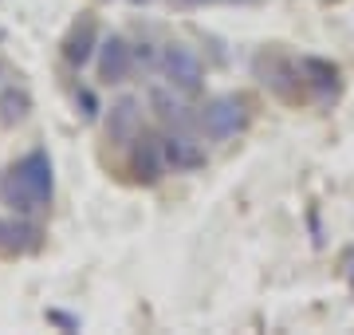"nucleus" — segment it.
Wrapping results in <instances>:
<instances>
[{
    "instance_id": "f257e3e1",
    "label": "nucleus",
    "mask_w": 354,
    "mask_h": 335,
    "mask_svg": "<svg viewBox=\"0 0 354 335\" xmlns=\"http://www.w3.org/2000/svg\"><path fill=\"white\" fill-rule=\"evenodd\" d=\"M252 71H256V79H260L272 95H276L279 103H288V107L311 103V91H307V83H304L299 60L283 55L279 48H264V52H256Z\"/></svg>"
},
{
    "instance_id": "f03ea898",
    "label": "nucleus",
    "mask_w": 354,
    "mask_h": 335,
    "mask_svg": "<svg viewBox=\"0 0 354 335\" xmlns=\"http://www.w3.org/2000/svg\"><path fill=\"white\" fill-rule=\"evenodd\" d=\"M197 115H201L205 138L228 142V138H236V134L248 130L252 111H248V99H244V95H216V99H209Z\"/></svg>"
},
{
    "instance_id": "7ed1b4c3",
    "label": "nucleus",
    "mask_w": 354,
    "mask_h": 335,
    "mask_svg": "<svg viewBox=\"0 0 354 335\" xmlns=\"http://www.w3.org/2000/svg\"><path fill=\"white\" fill-rule=\"evenodd\" d=\"M158 67H162L165 83H169L177 95H189L193 99V95L205 91V67H201V60H197V52L185 48V44H165Z\"/></svg>"
},
{
    "instance_id": "20e7f679",
    "label": "nucleus",
    "mask_w": 354,
    "mask_h": 335,
    "mask_svg": "<svg viewBox=\"0 0 354 335\" xmlns=\"http://www.w3.org/2000/svg\"><path fill=\"white\" fill-rule=\"evenodd\" d=\"M127 174L130 181H138V185H158L165 178V154H162V134H153V130H138L134 138L127 142Z\"/></svg>"
},
{
    "instance_id": "39448f33",
    "label": "nucleus",
    "mask_w": 354,
    "mask_h": 335,
    "mask_svg": "<svg viewBox=\"0 0 354 335\" xmlns=\"http://www.w3.org/2000/svg\"><path fill=\"white\" fill-rule=\"evenodd\" d=\"M8 170L24 181V190L39 201V209L51 206V197H55V174H51L48 150H28V154L20 158V162H12Z\"/></svg>"
},
{
    "instance_id": "423d86ee",
    "label": "nucleus",
    "mask_w": 354,
    "mask_h": 335,
    "mask_svg": "<svg viewBox=\"0 0 354 335\" xmlns=\"http://www.w3.org/2000/svg\"><path fill=\"white\" fill-rule=\"evenodd\" d=\"M99 20L91 12H83L75 20V24L67 28V36H64V44H59V55H64V64L67 67H75V71H83V67L99 55Z\"/></svg>"
},
{
    "instance_id": "0eeeda50",
    "label": "nucleus",
    "mask_w": 354,
    "mask_h": 335,
    "mask_svg": "<svg viewBox=\"0 0 354 335\" xmlns=\"http://www.w3.org/2000/svg\"><path fill=\"white\" fill-rule=\"evenodd\" d=\"M44 248V225L24 213L0 217V257H32Z\"/></svg>"
},
{
    "instance_id": "6e6552de",
    "label": "nucleus",
    "mask_w": 354,
    "mask_h": 335,
    "mask_svg": "<svg viewBox=\"0 0 354 335\" xmlns=\"http://www.w3.org/2000/svg\"><path fill=\"white\" fill-rule=\"evenodd\" d=\"M162 154H165V166L174 174H193V170H205V162H209L205 146L193 134H185V130L162 134Z\"/></svg>"
},
{
    "instance_id": "1a4fd4ad",
    "label": "nucleus",
    "mask_w": 354,
    "mask_h": 335,
    "mask_svg": "<svg viewBox=\"0 0 354 335\" xmlns=\"http://www.w3.org/2000/svg\"><path fill=\"white\" fill-rule=\"evenodd\" d=\"M142 127V111H138V99L134 95H118L111 107H106V115H102V130H106V142H130L138 134Z\"/></svg>"
},
{
    "instance_id": "9d476101",
    "label": "nucleus",
    "mask_w": 354,
    "mask_h": 335,
    "mask_svg": "<svg viewBox=\"0 0 354 335\" xmlns=\"http://www.w3.org/2000/svg\"><path fill=\"white\" fill-rule=\"evenodd\" d=\"M99 79L106 83H127L130 71H134V48H130V39L122 36H106L99 44Z\"/></svg>"
},
{
    "instance_id": "9b49d317",
    "label": "nucleus",
    "mask_w": 354,
    "mask_h": 335,
    "mask_svg": "<svg viewBox=\"0 0 354 335\" xmlns=\"http://www.w3.org/2000/svg\"><path fill=\"white\" fill-rule=\"evenodd\" d=\"M150 107L158 111V118L169 123V130H185V134L201 130V115H197L189 103H181L174 87H153L150 91Z\"/></svg>"
},
{
    "instance_id": "f8f14e48",
    "label": "nucleus",
    "mask_w": 354,
    "mask_h": 335,
    "mask_svg": "<svg viewBox=\"0 0 354 335\" xmlns=\"http://www.w3.org/2000/svg\"><path fill=\"white\" fill-rule=\"evenodd\" d=\"M299 71H304V83L311 91V99H335L342 87V71L339 64H330L323 55H299Z\"/></svg>"
},
{
    "instance_id": "ddd939ff",
    "label": "nucleus",
    "mask_w": 354,
    "mask_h": 335,
    "mask_svg": "<svg viewBox=\"0 0 354 335\" xmlns=\"http://www.w3.org/2000/svg\"><path fill=\"white\" fill-rule=\"evenodd\" d=\"M0 201L12 209V213H24V217H36V213H39V201L28 194L24 181L16 178L12 170H4V174H0Z\"/></svg>"
},
{
    "instance_id": "4468645a",
    "label": "nucleus",
    "mask_w": 354,
    "mask_h": 335,
    "mask_svg": "<svg viewBox=\"0 0 354 335\" xmlns=\"http://www.w3.org/2000/svg\"><path fill=\"white\" fill-rule=\"evenodd\" d=\"M28 111H32V95H28V87H20V83L0 87V118H4V123H20Z\"/></svg>"
},
{
    "instance_id": "2eb2a0df",
    "label": "nucleus",
    "mask_w": 354,
    "mask_h": 335,
    "mask_svg": "<svg viewBox=\"0 0 354 335\" xmlns=\"http://www.w3.org/2000/svg\"><path fill=\"white\" fill-rule=\"evenodd\" d=\"M71 95H75V107H79V115L87 118V123H95V118H99L102 111H106V107L99 103V95H95L91 87H83V83H75V87H71Z\"/></svg>"
},
{
    "instance_id": "dca6fc26",
    "label": "nucleus",
    "mask_w": 354,
    "mask_h": 335,
    "mask_svg": "<svg viewBox=\"0 0 354 335\" xmlns=\"http://www.w3.org/2000/svg\"><path fill=\"white\" fill-rule=\"evenodd\" d=\"M130 48H134V64H142V67H153L162 60V52L153 48L150 39H138V44H130Z\"/></svg>"
},
{
    "instance_id": "f3484780",
    "label": "nucleus",
    "mask_w": 354,
    "mask_h": 335,
    "mask_svg": "<svg viewBox=\"0 0 354 335\" xmlns=\"http://www.w3.org/2000/svg\"><path fill=\"white\" fill-rule=\"evenodd\" d=\"M0 79H4V64H0Z\"/></svg>"
}]
</instances>
